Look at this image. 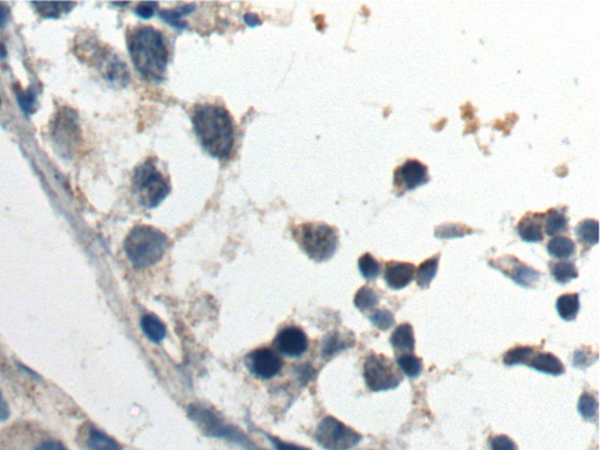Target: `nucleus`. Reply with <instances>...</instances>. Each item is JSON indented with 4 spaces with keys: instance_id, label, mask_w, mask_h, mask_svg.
<instances>
[{
    "instance_id": "cd10ccee",
    "label": "nucleus",
    "mask_w": 600,
    "mask_h": 450,
    "mask_svg": "<svg viewBox=\"0 0 600 450\" xmlns=\"http://www.w3.org/2000/svg\"><path fill=\"white\" fill-rule=\"evenodd\" d=\"M379 304V295L371 287H361L354 297V305L360 311L369 310Z\"/></svg>"
},
{
    "instance_id": "39448f33",
    "label": "nucleus",
    "mask_w": 600,
    "mask_h": 450,
    "mask_svg": "<svg viewBox=\"0 0 600 450\" xmlns=\"http://www.w3.org/2000/svg\"><path fill=\"white\" fill-rule=\"evenodd\" d=\"M133 188L139 203L148 209L159 206L171 193L169 182L151 159L136 168Z\"/></svg>"
},
{
    "instance_id": "1a4fd4ad",
    "label": "nucleus",
    "mask_w": 600,
    "mask_h": 450,
    "mask_svg": "<svg viewBox=\"0 0 600 450\" xmlns=\"http://www.w3.org/2000/svg\"><path fill=\"white\" fill-rule=\"evenodd\" d=\"M429 182V175L426 164L418 159H408L394 170V183L396 194L403 195L406 191L414 190L418 186Z\"/></svg>"
},
{
    "instance_id": "c756f323",
    "label": "nucleus",
    "mask_w": 600,
    "mask_h": 450,
    "mask_svg": "<svg viewBox=\"0 0 600 450\" xmlns=\"http://www.w3.org/2000/svg\"><path fill=\"white\" fill-rule=\"evenodd\" d=\"M359 270L361 275L366 280H374L379 276L380 265L378 260L371 255V253H365L359 258Z\"/></svg>"
},
{
    "instance_id": "412c9836",
    "label": "nucleus",
    "mask_w": 600,
    "mask_h": 450,
    "mask_svg": "<svg viewBox=\"0 0 600 450\" xmlns=\"http://www.w3.org/2000/svg\"><path fill=\"white\" fill-rule=\"evenodd\" d=\"M438 260H440V253L435 255L432 258H428L420 264L418 271H416V282H418V286L423 287V288L429 287L430 283L436 276Z\"/></svg>"
},
{
    "instance_id": "6e6552de",
    "label": "nucleus",
    "mask_w": 600,
    "mask_h": 450,
    "mask_svg": "<svg viewBox=\"0 0 600 450\" xmlns=\"http://www.w3.org/2000/svg\"><path fill=\"white\" fill-rule=\"evenodd\" d=\"M190 419L197 424L203 433L218 439H230L233 441H240L243 436L240 431L235 429L222 419L217 411L203 404H190L188 408Z\"/></svg>"
},
{
    "instance_id": "393cba45",
    "label": "nucleus",
    "mask_w": 600,
    "mask_h": 450,
    "mask_svg": "<svg viewBox=\"0 0 600 450\" xmlns=\"http://www.w3.org/2000/svg\"><path fill=\"white\" fill-rule=\"evenodd\" d=\"M550 268L551 275L558 283H569L578 277V268L571 262H557L551 264Z\"/></svg>"
},
{
    "instance_id": "a878e982",
    "label": "nucleus",
    "mask_w": 600,
    "mask_h": 450,
    "mask_svg": "<svg viewBox=\"0 0 600 450\" xmlns=\"http://www.w3.org/2000/svg\"><path fill=\"white\" fill-rule=\"evenodd\" d=\"M534 353V349L532 347L517 346V347L509 349L507 353L504 354V365L515 366L519 365V364H527Z\"/></svg>"
},
{
    "instance_id": "f03ea898",
    "label": "nucleus",
    "mask_w": 600,
    "mask_h": 450,
    "mask_svg": "<svg viewBox=\"0 0 600 450\" xmlns=\"http://www.w3.org/2000/svg\"><path fill=\"white\" fill-rule=\"evenodd\" d=\"M129 55L133 63L144 78L161 81L168 65V48L162 33L151 26H139L127 37Z\"/></svg>"
},
{
    "instance_id": "ddd939ff",
    "label": "nucleus",
    "mask_w": 600,
    "mask_h": 450,
    "mask_svg": "<svg viewBox=\"0 0 600 450\" xmlns=\"http://www.w3.org/2000/svg\"><path fill=\"white\" fill-rule=\"evenodd\" d=\"M414 264L406 262H388L385 266V282L391 290H401L414 280Z\"/></svg>"
},
{
    "instance_id": "7c9ffc66",
    "label": "nucleus",
    "mask_w": 600,
    "mask_h": 450,
    "mask_svg": "<svg viewBox=\"0 0 600 450\" xmlns=\"http://www.w3.org/2000/svg\"><path fill=\"white\" fill-rule=\"evenodd\" d=\"M193 8H194L193 5H186L180 11L178 10H174V11L164 10V11L159 13V17H161V19L167 21L168 23H171V26H174V28H178V30H182V28H186V23H183L181 18H182V16H186V14L193 11Z\"/></svg>"
},
{
    "instance_id": "b1692460",
    "label": "nucleus",
    "mask_w": 600,
    "mask_h": 450,
    "mask_svg": "<svg viewBox=\"0 0 600 450\" xmlns=\"http://www.w3.org/2000/svg\"><path fill=\"white\" fill-rule=\"evenodd\" d=\"M568 230V218L561 210L550 209L546 213L545 233L548 236H554L565 233Z\"/></svg>"
},
{
    "instance_id": "4be33fe9",
    "label": "nucleus",
    "mask_w": 600,
    "mask_h": 450,
    "mask_svg": "<svg viewBox=\"0 0 600 450\" xmlns=\"http://www.w3.org/2000/svg\"><path fill=\"white\" fill-rule=\"evenodd\" d=\"M548 251H549L551 256L564 260V258H569V257L572 256L574 251H576V244L569 237H554L548 243Z\"/></svg>"
},
{
    "instance_id": "37998d69",
    "label": "nucleus",
    "mask_w": 600,
    "mask_h": 450,
    "mask_svg": "<svg viewBox=\"0 0 600 450\" xmlns=\"http://www.w3.org/2000/svg\"><path fill=\"white\" fill-rule=\"evenodd\" d=\"M10 20V11L5 4H0V28H4Z\"/></svg>"
},
{
    "instance_id": "dca6fc26",
    "label": "nucleus",
    "mask_w": 600,
    "mask_h": 450,
    "mask_svg": "<svg viewBox=\"0 0 600 450\" xmlns=\"http://www.w3.org/2000/svg\"><path fill=\"white\" fill-rule=\"evenodd\" d=\"M544 215L534 214L532 217L524 216L517 224V233L523 241L529 243H537L543 241V231L541 221L544 219Z\"/></svg>"
},
{
    "instance_id": "2eb2a0df",
    "label": "nucleus",
    "mask_w": 600,
    "mask_h": 450,
    "mask_svg": "<svg viewBox=\"0 0 600 450\" xmlns=\"http://www.w3.org/2000/svg\"><path fill=\"white\" fill-rule=\"evenodd\" d=\"M527 365L539 372L550 374V375H561L565 371L564 365L556 355L546 352L534 353L530 360L528 361Z\"/></svg>"
},
{
    "instance_id": "7ed1b4c3",
    "label": "nucleus",
    "mask_w": 600,
    "mask_h": 450,
    "mask_svg": "<svg viewBox=\"0 0 600 450\" xmlns=\"http://www.w3.org/2000/svg\"><path fill=\"white\" fill-rule=\"evenodd\" d=\"M168 248V238L151 225H136L124 241V251L135 268H146L162 260Z\"/></svg>"
},
{
    "instance_id": "e433bc0d",
    "label": "nucleus",
    "mask_w": 600,
    "mask_h": 450,
    "mask_svg": "<svg viewBox=\"0 0 600 450\" xmlns=\"http://www.w3.org/2000/svg\"><path fill=\"white\" fill-rule=\"evenodd\" d=\"M515 443L510 438H507L505 435H500L496 436L495 439L492 441V450H516Z\"/></svg>"
},
{
    "instance_id": "4c0bfd02",
    "label": "nucleus",
    "mask_w": 600,
    "mask_h": 450,
    "mask_svg": "<svg viewBox=\"0 0 600 450\" xmlns=\"http://www.w3.org/2000/svg\"><path fill=\"white\" fill-rule=\"evenodd\" d=\"M157 4L155 3H141L139 6L135 8V13L137 16L144 18V19H149L154 16V8H156Z\"/></svg>"
},
{
    "instance_id": "ea45409f",
    "label": "nucleus",
    "mask_w": 600,
    "mask_h": 450,
    "mask_svg": "<svg viewBox=\"0 0 600 450\" xmlns=\"http://www.w3.org/2000/svg\"><path fill=\"white\" fill-rule=\"evenodd\" d=\"M590 362L592 364V360H591V358H590V353L588 352H585V351H577L574 355H573V364L574 366H577V367H588V365H590Z\"/></svg>"
},
{
    "instance_id": "58836bf2",
    "label": "nucleus",
    "mask_w": 600,
    "mask_h": 450,
    "mask_svg": "<svg viewBox=\"0 0 600 450\" xmlns=\"http://www.w3.org/2000/svg\"><path fill=\"white\" fill-rule=\"evenodd\" d=\"M35 450H68L60 441L57 440H43L35 447Z\"/></svg>"
},
{
    "instance_id": "5701e85b",
    "label": "nucleus",
    "mask_w": 600,
    "mask_h": 450,
    "mask_svg": "<svg viewBox=\"0 0 600 450\" xmlns=\"http://www.w3.org/2000/svg\"><path fill=\"white\" fill-rule=\"evenodd\" d=\"M598 228H599V222L592 218H588L578 223L576 235L579 238V241L583 242L584 244L594 245L599 239Z\"/></svg>"
},
{
    "instance_id": "f257e3e1",
    "label": "nucleus",
    "mask_w": 600,
    "mask_h": 450,
    "mask_svg": "<svg viewBox=\"0 0 600 450\" xmlns=\"http://www.w3.org/2000/svg\"><path fill=\"white\" fill-rule=\"evenodd\" d=\"M193 126L198 141L213 157L226 159L235 142L233 121L228 110L215 104L195 107Z\"/></svg>"
},
{
    "instance_id": "a211bd4d",
    "label": "nucleus",
    "mask_w": 600,
    "mask_h": 450,
    "mask_svg": "<svg viewBox=\"0 0 600 450\" xmlns=\"http://www.w3.org/2000/svg\"><path fill=\"white\" fill-rule=\"evenodd\" d=\"M87 450H122V446L104 431L92 428L86 441Z\"/></svg>"
},
{
    "instance_id": "f3484780",
    "label": "nucleus",
    "mask_w": 600,
    "mask_h": 450,
    "mask_svg": "<svg viewBox=\"0 0 600 450\" xmlns=\"http://www.w3.org/2000/svg\"><path fill=\"white\" fill-rule=\"evenodd\" d=\"M391 344L393 349L401 352H411L414 349V330L409 324H403L395 329L391 334Z\"/></svg>"
},
{
    "instance_id": "49530a36",
    "label": "nucleus",
    "mask_w": 600,
    "mask_h": 450,
    "mask_svg": "<svg viewBox=\"0 0 600 450\" xmlns=\"http://www.w3.org/2000/svg\"><path fill=\"white\" fill-rule=\"evenodd\" d=\"M0 105H1V100H0Z\"/></svg>"
},
{
    "instance_id": "c85d7f7f",
    "label": "nucleus",
    "mask_w": 600,
    "mask_h": 450,
    "mask_svg": "<svg viewBox=\"0 0 600 450\" xmlns=\"http://www.w3.org/2000/svg\"><path fill=\"white\" fill-rule=\"evenodd\" d=\"M45 18H59L64 12L70 11L73 3H32Z\"/></svg>"
},
{
    "instance_id": "79ce46f5",
    "label": "nucleus",
    "mask_w": 600,
    "mask_h": 450,
    "mask_svg": "<svg viewBox=\"0 0 600 450\" xmlns=\"http://www.w3.org/2000/svg\"><path fill=\"white\" fill-rule=\"evenodd\" d=\"M10 418V408L6 401H5L3 393L0 391V422H4Z\"/></svg>"
},
{
    "instance_id": "c9c22d12",
    "label": "nucleus",
    "mask_w": 600,
    "mask_h": 450,
    "mask_svg": "<svg viewBox=\"0 0 600 450\" xmlns=\"http://www.w3.org/2000/svg\"><path fill=\"white\" fill-rule=\"evenodd\" d=\"M346 346L347 344L339 334H333L326 339L324 347H322V354L325 357H332L334 354H337L338 352L346 349Z\"/></svg>"
},
{
    "instance_id": "20e7f679",
    "label": "nucleus",
    "mask_w": 600,
    "mask_h": 450,
    "mask_svg": "<svg viewBox=\"0 0 600 450\" xmlns=\"http://www.w3.org/2000/svg\"><path fill=\"white\" fill-rule=\"evenodd\" d=\"M293 237L302 251L318 263L333 256L339 243L337 230L319 222L299 224L293 231Z\"/></svg>"
},
{
    "instance_id": "a19ab883",
    "label": "nucleus",
    "mask_w": 600,
    "mask_h": 450,
    "mask_svg": "<svg viewBox=\"0 0 600 450\" xmlns=\"http://www.w3.org/2000/svg\"><path fill=\"white\" fill-rule=\"evenodd\" d=\"M271 442L273 443V446L275 447V449L277 450H310L307 449V448H304V447L298 446V444H293V443L285 442V441H282V440L275 439V438H271Z\"/></svg>"
},
{
    "instance_id": "4468645a",
    "label": "nucleus",
    "mask_w": 600,
    "mask_h": 450,
    "mask_svg": "<svg viewBox=\"0 0 600 450\" xmlns=\"http://www.w3.org/2000/svg\"><path fill=\"white\" fill-rule=\"evenodd\" d=\"M512 268L503 270L504 275L510 277L515 283L523 287L534 286V284L539 282L541 273L537 270L523 264L522 262H519L517 258H514V257H512Z\"/></svg>"
},
{
    "instance_id": "f8f14e48",
    "label": "nucleus",
    "mask_w": 600,
    "mask_h": 450,
    "mask_svg": "<svg viewBox=\"0 0 600 450\" xmlns=\"http://www.w3.org/2000/svg\"><path fill=\"white\" fill-rule=\"evenodd\" d=\"M307 345V337L299 327H287L280 331L275 339V349L290 358L300 357L305 353Z\"/></svg>"
},
{
    "instance_id": "2f4dec72",
    "label": "nucleus",
    "mask_w": 600,
    "mask_h": 450,
    "mask_svg": "<svg viewBox=\"0 0 600 450\" xmlns=\"http://www.w3.org/2000/svg\"><path fill=\"white\" fill-rule=\"evenodd\" d=\"M578 409L584 419L593 420L598 413V401L592 394L583 393L579 399Z\"/></svg>"
},
{
    "instance_id": "f704fd0d",
    "label": "nucleus",
    "mask_w": 600,
    "mask_h": 450,
    "mask_svg": "<svg viewBox=\"0 0 600 450\" xmlns=\"http://www.w3.org/2000/svg\"><path fill=\"white\" fill-rule=\"evenodd\" d=\"M17 100L19 102V106L23 109L25 114H32L35 110L37 106V97H35V90H19L17 92Z\"/></svg>"
},
{
    "instance_id": "aec40b11",
    "label": "nucleus",
    "mask_w": 600,
    "mask_h": 450,
    "mask_svg": "<svg viewBox=\"0 0 600 450\" xmlns=\"http://www.w3.org/2000/svg\"><path fill=\"white\" fill-rule=\"evenodd\" d=\"M557 311L561 319H564L566 322L574 320L579 312V295L577 293H569V295H563L558 298L557 300Z\"/></svg>"
},
{
    "instance_id": "423d86ee",
    "label": "nucleus",
    "mask_w": 600,
    "mask_h": 450,
    "mask_svg": "<svg viewBox=\"0 0 600 450\" xmlns=\"http://www.w3.org/2000/svg\"><path fill=\"white\" fill-rule=\"evenodd\" d=\"M314 440L326 450H347L360 442L361 435L332 416L319 423Z\"/></svg>"
},
{
    "instance_id": "0eeeda50",
    "label": "nucleus",
    "mask_w": 600,
    "mask_h": 450,
    "mask_svg": "<svg viewBox=\"0 0 600 450\" xmlns=\"http://www.w3.org/2000/svg\"><path fill=\"white\" fill-rule=\"evenodd\" d=\"M364 378L372 392L396 389L403 381V375L395 369L394 364L381 354L368 355L365 361Z\"/></svg>"
},
{
    "instance_id": "c03bdc74",
    "label": "nucleus",
    "mask_w": 600,
    "mask_h": 450,
    "mask_svg": "<svg viewBox=\"0 0 600 450\" xmlns=\"http://www.w3.org/2000/svg\"><path fill=\"white\" fill-rule=\"evenodd\" d=\"M245 21L248 23L249 26H256L258 23H260V18L256 14H253V13H249L245 16Z\"/></svg>"
},
{
    "instance_id": "9d476101",
    "label": "nucleus",
    "mask_w": 600,
    "mask_h": 450,
    "mask_svg": "<svg viewBox=\"0 0 600 450\" xmlns=\"http://www.w3.org/2000/svg\"><path fill=\"white\" fill-rule=\"evenodd\" d=\"M79 134L80 130H79L77 115L70 109H64L55 120L53 135L58 147L61 152L65 153V155L73 152L77 148Z\"/></svg>"
},
{
    "instance_id": "72a5a7b5",
    "label": "nucleus",
    "mask_w": 600,
    "mask_h": 450,
    "mask_svg": "<svg viewBox=\"0 0 600 450\" xmlns=\"http://www.w3.org/2000/svg\"><path fill=\"white\" fill-rule=\"evenodd\" d=\"M369 319L373 325L381 331H387L394 326V315L388 310L376 311Z\"/></svg>"
},
{
    "instance_id": "a18cd8bd",
    "label": "nucleus",
    "mask_w": 600,
    "mask_h": 450,
    "mask_svg": "<svg viewBox=\"0 0 600 450\" xmlns=\"http://www.w3.org/2000/svg\"><path fill=\"white\" fill-rule=\"evenodd\" d=\"M5 55H6V52H5L4 47L0 46V57L5 58Z\"/></svg>"
},
{
    "instance_id": "bb28decb",
    "label": "nucleus",
    "mask_w": 600,
    "mask_h": 450,
    "mask_svg": "<svg viewBox=\"0 0 600 450\" xmlns=\"http://www.w3.org/2000/svg\"><path fill=\"white\" fill-rule=\"evenodd\" d=\"M398 365L407 377L416 378L423 372V361L413 354H403L398 358Z\"/></svg>"
},
{
    "instance_id": "473e14b6",
    "label": "nucleus",
    "mask_w": 600,
    "mask_h": 450,
    "mask_svg": "<svg viewBox=\"0 0 600 450\" xmlns=\"http://www.w3.org/2000/svg\"><path fill=\"white\" fill-rule=\"evenodd\" d=\"M474 233L465 224H443L435 230V236L438 238H453V237L465 236L467 233Z\"/></svg>"
},
{
    "instance_id": "6ab92c4d",
    "label": "nucleus",
    "mask_w": 600,
    "mask_h": 450,
    "mask_svg": "<svg viewBox=\"0 0 600 450\" xmlns=\"http://www.w3.org/2000/svg\"><path fill=\"white\" fill-rule=\"evenodd\" d=\"M141 327L144 335L153 342H162L167 333L166 325L154 315H144L141 319Z\"/></svg>"
},
{
    "instance_id": "9b49d317",
    "label": "nucleus",
    "mask_w": 600,
    "mask_h": 450,
    "mask_svg": "<svg viewBox=\"0 0 600 450\" xmlns=\"http://www.w3.org/2000/svg\"><path fill=\"white\" fill-rule=\"evenodd\" d=\"M249 369L260 379H272L283 367V360L271 349H256L248 355Z\"/></svg>"
}]
</instances>
